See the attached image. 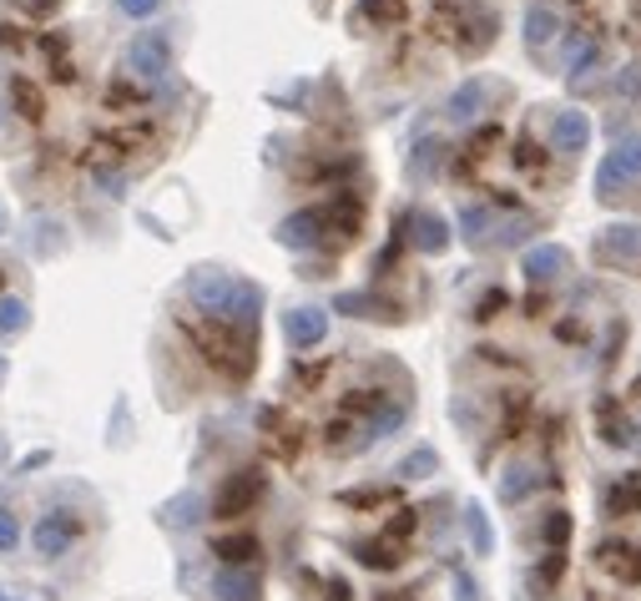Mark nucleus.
I'll use <instances>...</instances> for the list:
<instances>
[{
	"instance_id": "obj_1",
	"label": "nucleus",
	"mask_w": 641,
	"mask_h": 601,
	"mask_svg": "<svg viewBox=\"0 0 641 601\" xmlns=\"http://www.w3.org/2000/svg\"><path fill=\"white\" fill-rule=\"evenodd\" d=\"M187 299H193L197 314L233 324V328H248V334L258 328V314H263V288L248 284V278L218 274V268H197L187 278Z\"/></svg>"
},
{
	"instance_id": "obj_2",
	"label": "nucleus",
	"mask_w": 641,
	"mask_h": 601,
	"mask_svg": "<svg viewBox=\"0 0 641 601\" xmlns=\"http://www.w3.org/2000/svg\"><path fill=\"white\" fill-rule=\"evenodd\" d=\"M187 334H193V344L202 354H208V365H218L228 374V380H248L253 369V334L248 328H233V324H187Z\"/></svg>"
},
{
	"instance_id": "obj_3",
	"label": "nucleus",
	"mask_w": 641,
	"mask_h": 601,
	"mask_svg": "<svg viewBox=\"0 0 641 601\" xmlns=\"http://www.w3.org/2000/svg\"><path fill=\"white\" fill-rule=\"evenodd\" d=\"M434 26H440V36L455 46V51L465 56H480L490 41H496V15L485 11V5H445V11L434 15Z\"/></svg>"
},
{
	"instance_id": "obj_4",
	"label": "nucleus",
	"mask_w": 641,
	"mask_h": 601,
	"mask_svg": "<svg viewBox=\"0 0 641 601\" xmlns=\"http://www.w3.org/2000/svg\"><path fill=\"white\" fill-rule=\"evenodd\" d=\"M631 183H641V137H621L611 147V158L596 167V197H616Z\"/></svg>"
},
{
	"instance_id": "obj_5",
	"label": "nucleus",
	"mask_w": 641,
	"mask_h": 601,
	"mask_svg": "<svg viewBox=\"0 0 641 601\" xmlns=\"http://www.w3.org/2000/svg\"><path fill=\"white\" fill-rule=\"evenodd\" d=\"M591 562H596V571H606L611 581H621V587H637L641 581V546L627 536H602L596 541V551H591Z\"/></svg>"
},
{
	"instance_id": "obj_6",
	"label": "nucleus",
	"mask_w": 641,
	"mask_h": 601,
	"mask_svg": "<svg viewBox=\"0 0 641 601\" xmlns=\"http://www.w3.org/2000/svg\"><path fill=\"white\" fill-rule=\"evenodd\" d=\"M591 253H596V263H641V222H611V228H602L596 233V243H591Z\"/></svg>"
},
{
	"instance_id": "obj_7",
	"label": "nucleus",
	"mask_w": 641,
	"mask_h": 601,
	"mask_svg": "<svg viewBox=\"0 0 641 601\" xmlns=\"http://www.w3.org/2000/svg\"><path fill=\"white\" fill-rule=\"evenodd\" d=\"M127 66L137 71V77H147V81L167 77V66H172V41H167V31H147V36L131 41Z\"/></svg>"
},
{
	"instance_id": "obj_8",
	"label": "nucleus",
	"mask_w": 641,
	"mask_h": 601,
	"mask_svg": "<svg viewBox=\"0 0 641 601\" xmlns=\"http://www.w3.org/2000/svg\"><path fill=\"white\" fill-rule=\"evenodd\" d=\"M324 233H328L324 208H303V212H293V218L278 222V243H283V249H318Z\"/></svg>"
},
{
	"instance_id": "obj_9",
	"label": "nucleus",
	"mask_w": 641,
	"mask_h": 601,
	"mask_svg": "<svg viewBox=\"0 0 641 601\" xmlns=\"http://www.w3.org/2000/svg\"><path fill=\"white\" fill-rule=\"evenodd\" d=\"M591 142V117L586 112H556V122H550V147H556V158H576V152H586Z\"/></svg>"
},
{
	"instance_id": "obj_10",
	"label": "nucleus",
	"mask_w": 641,
	"mask_h": 601,
	"mask_svg": "<svg viewBox=\"0 0 641 601\" xmlns=\"http://www.w3.org/2000/svg\"><path fill=\"white\" fill-rule=\"evenodd\" d=\"M566 268H571V253H566L561 243H536V249H525V258H521V274L531 278V284H556Z\"/></svg>"
},
{
	"instance_id": "obj_11",
	"label": "nucleus",
	"mask_w": 641,
	"mask_h": 601,
	"mask_svg": "<svg viewBox=\"0 0 641 601\" xmlns=\"http://www.w3.org/2000/svg\"><path fill=\"white\" fill-rule=\"evenodd\" d=\"M263 485H268V481H263V471H237L233 481L223 485V496H218V506H212V510L233 521V516H243V510H248L253 500L263 496Z\"/></svg>"
},
{
	"instance_id": "obj_12",
	"label": "nucleus",
	"mask_w": 641,
	"mask_h": 601,
	"mask_svg": "<svg viewBox=\"0 0 641 601\" xmlns=\"http://www.w3.org/2000/svg\"><path fill=\"white\" fill-rule=\"evenodd\" d=\"M283 334H289L293 349H314L328 334V314L324 309H289V314H283Z\"/></svg>"
},
{
	"instance_id": "obj_13",
	"label": "nucleus",
	"mask_w": 641,
	"mask_h": 601,
	"mask_svg": "<svg viewBox=\"0 0 641 601\" xmlns=\"http://www.w3.org/2000/svg\"><path fill=\"white\" fill-rule=\"evenodd\" d=\"M485 96H490V81H480V77L459 81L455 92H450V102H445V117L465 127V122H475L485 112Z\"/></svg>"
},
{
	"instance_id": "obj_14",
	"label": "nucleus",
	"mask_w": 641,
	"mask_h": 601,
	"mask_svg": "<svg viewBox=\"0 0 641 601\" xmlns=\"http://www.w3.org/2000/svg\"><path fill=\"white\" fill-rule=\"evenodd\" d=\"M71 541H77V525L66 521V516H46V521H36V531H31L36 556H66Z\"/></svg>"
},
{
	"instance_id": "obj_15",
	"label": "nucleus",
	"mask_w": 641,
	"mask_h": 601,
	"mask_svg": "<svg viewBox=\"0 0 641 601\" xmlns=\"http://www.w3.org/2000/svg\"><path fill=\"white\" fill-rule=\"evenodd\" d=\"M596 430H602V440L616 444V450H631V444H637V425H631L627 409H616L611 400H596Z\"/></svg>"
},
{
	"instance_id": "obj_16",
	"label": "nucleus",
	"mask_w": 641,
	"mask_h": 601,
	"mask_svg": "<svg viewBox=\"0 0 641 601\" xmlns=\"http://www.w3.org/2000/svg\"><path fill=\"white\" fill-rule=\"evenodd\" d=\"M602 510L606 516H641V471L616 475V485H606Z\"/></svg>"
},
{
	"instance_id": "obj_17",
	"label": "nucleus",
	"mask_w": 641,
	"mask_h": 601,
	"mask_svg": "<svg viewBox=\"0 0 641 601\" xmlns=\"http://www.w3.org/2000/svg\"><path fill=\"white\" fill-rule=\"evenodd\" d=\"M409 228H415V249L419 253H445L450 249V228H445V218H434V212H409Z\"/></svg>"
},
{
	"instance_id": "obj_18",
	"label": "nucleus",
	"mask_w": 641,
	"mask_h": 601,
	"mask_svg": "<svg viewBox=\"0 0 641 601\" xmlns=\"http://www.w3.org/2000/svg\"><path fill=\"white\" fill-rule=\"evenodd\" d=\"M556 31H561L556 5H531V15H525V46H531V51H546L550 41H556Z\"/></svg>"
},
{
	"instance_id": "obj_19",
	"label": "nucleus",
	"mask_w": 641,
	"mask_h": 601,
	"mask_svg": "<svg viewBox=\"0 0 641 601\" xmlns=\"http://www.w3.org/2000/svg\"><path fill=\"white\" fill-rule=\"evenodd\" d=\"M459 233H465V243H490V233L500 238V218H496V208H465L459 212Z\"/></svg>"
},
{
	"instance_id": "obj_20",
	"label": "nucleus",
	"mask_w": 641,
	"mask_h": 601,
	"mask_svg": "<svg viewBox=\"0 0 641 601\" xmlns=\"http://www.w3.org/2000/svg\"><path fill=\"white\" fill-rule=\"evenodd\" d=\"M596 61H602V41L596 36H581L576 31V36L566 41V71H571V77H586Z\"/></svg>"
},
{
	"instance_id": "obj_21",
	"label": "nucleus",
	"mask_w": 641,
	"mask_h": 601,
	"mask_svg": "<svg viewBox=\"0 0 641 601\" xmlns=\"http://www.w3.org/2000/svg\"><path fill=\"white\" fill-rule=\"evenodd\" d=\"M536 485H540L536 465H511V471H505V481H500V500H505V506H521Z\"/></svg>"
},
{
	"instance_id": "obj_22",
	"label": "nucleus",
	"mask_w": 641,
	"mask_h": 601,
	"mask_svg": "<svg viewBox=\"0 0 641 601\" xmlns=\"http://www.w3.org/2000/svg\"><path fill=\"white\" fill-rule=\"evenodd\" d=\"M253 591H258V581L248 571H218V581H212L218 601H253Z\"/></svg>"
},
{
	"instance_id": "obj_23",
	"label": "nucleus",
	"mask_w": 641,
	"mask_h": 601,
	"mask_svg": "<svg viewBox=\"0 0 641 601\" xmlns=\"http://www.w3.org/2000/svg\"><path fill=\"white\" fill-rule=\"evenodd\" d=\"M566 562H561V551H550L546 562H540V571H531V591H536V601H550V591H556V581H561Z\"/></svg>"
},
{
	"instance_id": "obj_24",
	"label": "nucleus",
	"mask_w": 641,
	"mask_h": 601,
	"mask_svg": "<svg viewBox=\"0 0 641 601\" xmlns=\"http://www.w3.org/2000/svg\"><path fill=\"white\" fill-rule=\"evenodd\" d=\"M11 96H15V117H21V122H40V112H46V106H40V92L31 86L26 77L11 81Z\"/></svg>"
},
{
	"instance_id": "obj_25",
	"label": "nucleus",
	"mask_w": 641,
	"mask_h": 601,
	"mask_svg": "<svg viewBox=\"0 0 641 601\" xmlns=\"http://www.w3.org/2000/svg\"><path fill=\"white\" fill-rule=\"evenodd\" d=\"M212 551H218L228 566H248L253 556H258V541H253V536H228V541H218Z\"/></svg>"
},
{
	"instance_id": "obj_26",
	"label": "nucleus",
	"mask_w": 641,
	"mask_h": 601,
	"mask_svg": "<svg viewBox=\"0 0 641 601\" xmlns=\"http://www.w3.org/2000/svg\"><path fill=\"white\" fill-rule=\"evenodd\" d=\"M339 309H343V314H359V319H389V314H394L389 303L369 299V293H343V299H339Z\"/></svg>"
},
{
	"instance_id": "obj_27",
	"label": "nucleus",
	"mask_w": 641,
	"mask_h": 601,
	"mask_svg": "<svg viewBox=\"0 0 641 601\" xmlns=\"http://www.w3.org/2000/svg\"><path fill=\"white\" fill-rule=\"evenodd\" d=\"M465 525H470L475 551H480V556H490V551H496V536H490V521H485L480 506H465Z\"/></svg>"
},
{
	"instance_id": "obj_28",
	"label": "nucleus",
	"mask_w": 641,
	"mask_h": 601,
	"mask_svg": "<svg viewBox=\"0 0 641 601\" xmlns=\"http://www.w3.org/2000/svg\"><path fill=\"white\" fill-rule=\"evenodd\" d=\"M440 152H445V142H434V137H424V142L415 147V158H409V172H415V177H430V172L440 167Z\"/></svg>"
},
{
	"instance_id": "obj_29",
	"label": "nucleus",
	"mask_w": 641,
	"mask_h": 601,
	"mask_svg": "<svg viewBox=\"0 0 641 601\" xmlns=\"http://www.w3.org/2000/svg\"><path fill=\"white\" fill-rule=\"evenodd\" d=\"M434 465H440V455H434L430 444H424V450H415V455L399 460V475H405V481H424V475H430Z\"/></svg>"
},
{
	"instance_id": "obj_30",
	"label": "nucleus",
	"mask_w": 641,
	"mask_h": 601,
	"mask_svg": "<svg viewBox=\"0 0 641 601\" xmlns=\"http://www.w3.org/2000/svg\"><path fill=\"white\" fill-rule=\"evenodd\" d=\"M566 536H571V516H566V510H550L546 525H540V541H546L550 551H561Z\"/></svg>"
},
{
	"instance_id": "obj_31",
	"label": "nucleus",
	"mask_w": 641,
	"mask_h": 601,
	"mask_svg": "<svg viewBox=\"0 0 641 601\" xmlns=\"http://www.w3.org/2000/svg\"><path fill=\"white\" fill-rule=\"evenodd\" d=\"M26 303L21 299H0V328H5V334H21V328H26Z\"/></svg>"
},
{
	"instance_id": "obj_32",
	"label": "nucleus",
	"mask_w": 641,
	"mask_h": 601,
	"mask_svg": "<svg viewBox=\"0 0 641 601\" xmlns=\"http://www.w3.org/2000/svg\"><path fill=\"white\" fill-rule=\"evenodd\" d=\"M611 92L621 96V102H631V96H641V61H631L627 71H621V77L611 81Z\"/></svg>"
},
{
	"instance_id": "obj_33",
	"label": "nucleus",
	"mask_w": 641,
	"mask_h": 601,
	"mask_svg": "<svg viewBox=\"0 0 641 601\" xmlns=\"http://www.w3.org/2000/svg\"><path fill=\"white\" fill-rule=\"evenodd\" d=\"M359 15H374V21H405V5H399V0H364Z\"/></svg>"
},
{
	"instance_id": "obj_34",
	"label": "nucleus",
	"mask_w": 641,
	"mask_h": 601,
	"mask_svg": "<svg viewBox=\"0 0 641 601\" xmlns=\"http://www.w3.org/2000/svg\"><path fill=\"white\" fill-rule=\"evenodd\" d=\"M500 309H505V288H490V293H480V303H475V319H496Z\"/></svg>"
},
{
	"instance_id": "obj_35",
	"label": "nucleus",
	"mask_w": 641,
	"mask_h": 601,
	"mask_svg": "<svg viewBox=\"0 0 641 601\" xmlns=\"http://www.w3.org/2000/svg\"><path fill=\"white\" fill-rule=\"evenodd\" d=\"M15 541H21V525L11 510H0V551H15Z\"/></svg>"
},
{
	"instance_id": "obj_36",
	"label": "nucleus",
	"mask_w": 641,
	"mask_h": 601,
	"mask_svg": "<svg viewBox=\"0 0 641 601\" xmlns=\"http://www.w3.org/2000/svg\"><path fill=\"white\" fill-rule=\"evenodd\" d=\"M117 11L131 15V21H147V15L158 11V0H117Z\"/></svg>"
},
{
	"instance_id": "obj_37",
	"label": "nucleus",
	"mask_w": 641,
	"mask_h": 601,
	"mask_svg": "<svg viewBox=\"0 0 641 601\" xmlns=\"http://www.w3.org/2000/svg\"><path fill=\"white\" fill-rule=\"evenodd\" d=\"M455 597L459 601H480V587H475L470 571H455Z\"/></svg>"
},
{
	"instance_id": "obj_38",
	"label": "nucleus",
	"mask_w": 641,
	"mask_h": 601,
	"mask_svg": "<svg viewBox=\"0 0 641 601\" xmlns=\"http://www.w3.org/2000/svg\"><path fill=\"white\" fill-rule=\"evenodd\" d=\"M167 521L193 525V521H197V500H193V496H187V500H177V516H167Z\"/></svg>"
},
{
	"instance_id": "obj_39",
	"label": "nucleus",
	"mask_w": 641,
	"mask_h": 601,
	"mask_svg": "<svg viewBox=\"0 0 641 601\" xmlns=\"http://www.w3.org/2000/svg\"><path fill=\"white\" fill-rule=\"evenodd\" d=\"M31 11H56V0H26Z\"/></svg>"
},
{
	"instance_id": "obj_40",
	"label": "nucleus",
	"mask_w": 641,
	"mask_h": 601,
	"mask_svg": "<svg viewBox=\"0 0 641 601\" xmlns=\"http://www.w3.org/2000/svg\"><path fill=\"white\" fill-rule=\"evenodd\" d=\"M0 233H5V208H0Z\"/></svg>"
},
{
	"instance_id": "obj_41",
	"label": "nucleus",
	"mask_w": 641,
	"mask_h": 601,
	"mask_svg": "<svg viewBox=\"0 0 641 601\" xmlns=\"http://www.w3.org/2000/svg\"><path fill=\"white\" fill-rule=\"evenodd\" d=\"M586 601H616V597H586Z\"/></svg>"
}]
</instances>
